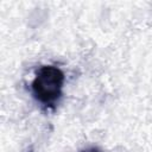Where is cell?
<instances>
[{
  "mask_svg": "<svg viewBox=\"0 0 152 152\" xmlns=\"http://www.w3.org/2000/svg\"><path fill=\"white\" fill-rule=\"evenodd\" d=\"M65 76L55 65L40 66L31 83L33 97L44 107L53 109L62 97Z\"/></svg>",
  "mask_w": 152,
  "mask_h": 152,
  "instance_id": "1",
  "label": "cell"
},
{
  "mask_svg": "<svg viewBox=\"0 0 152 152\" xmlns=\"http://www.w3.org/2000/svg\"><path fill=\"white\" fill-rule=\"evenodd\" d=\"M81 152H100V151H99V148H96V147H90V148L82 150Z\"/></svg>",
  "mask_w": 152,
  "mask_h": 152,
  "instance_id": "2",
  "label": "cell"
}]
</instances>
